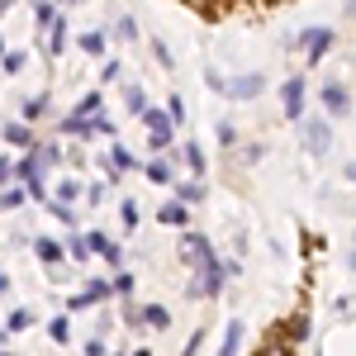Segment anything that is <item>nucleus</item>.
Masks as SVG:
<instances>
[{
  "instance_id": "f257e3e1",
  "label": "nucleus",
  "mask_w": 356,
  "mask_h": 356,
  "mask_svg": "<svg viewBox=\"0 0 356 356\" xmlns=\"http://www.w3.org/2000/svg\"><path fill=\"white\" fill-rule=\"evenodd\" d=\"M181 261H186V271H204L209 261H214V247L204 233H181Z\"/></svg>"
},
{
  "instance_id": "f03ea898",
  "label": "nucleus",
  "mask_w": 356,
  "mask_h": 356,
  "mask_svg": "<svg viewBox=\"0 0 356 356\" xmlns=\"http://www.w3.org/2000/svg\"><path fill=\"white\" fill-rule=\"evenodd\" d=\"M223 290V261L214 257L204 271H195L191 280H186V295H195V300H209V295H219Z\"/></svg>"
},
{
  "instance_id": "7ed1b4c3",
  "label": "nucleus",
  "mask_w": 356,
  "mask_h": 356,
  "mask_svg": "<svg viewBox=\"0 0 356 356\" xmlns=\"http://www.w3.org/2000/svg\"><path fill=\"white\" fill-rule=\"evenodd\" d=\"M300 134H304V143H309V152H314V157H323V152L332 147L328 119H300Z\"/></svg>"
},
{
  "instance_id": "20e7f679",
  "label": "nucleus",
  "mask_w": 356,
  "mask_h": 356,
  "mask_svg": "<svg viewBox=\"0 0 356 356\" xmlns=\"http://www.w3.org/2000/svg\"><path fill=\"white\" fill-rule=\"evenodd\" d=\"M323 110H328L332 119H347V114H352V90H347V81L323 86Z\"/></svg>"
},
{
  "instance_id": "39448f33",
  "label": "nucleus",
  "mask_w": 356,
  "mask_h": 356,
  "mask_svg": "<svg viewBox=\"0 0 356 356\" xmlns=\"http://www.w3.org/2000/svg\"><path fill=\"white\" fill-rule=\"evenodd\" d=\"M261 76H257V72H247V76H233V81H223L219 90L223 95H228V100H252V95H261Z\"/></svg>"
},
{
  "instance_id": "423d86ee",
  "label": "nucleus",
  "mask_w": 356,
  "mask_h": 356,
  "mask_svg": "<svg viewBox=\"0 0 356 356\" xmlns=\"http://www.w3.org/2000/svg\"><path fill=\"white\" fill-rule=\"evenodd\" d=\"M300 43H304V53H309V62H318V57L337 43V33H332V29H304Z\"/></svg>"
},
{
  "instance_id": "0eeeda50",
  "label": "nucleus",
  "mask_w": 356,
  "mask_h": 356,
  "mask_svg": "<svg viewBox=\"0 0 356 356\" xmlns=\"http://www.w3.org/2000/svg\"><path fill=\"white\" fill-rule=\"evenodd\" d=\"M143 124H147V143L152 147H166L171 143V124H166L162 110H143Z\"/></svg>"
},
{
  "instance_id": "6e6552de",
  "label": "nucleus",
  "mask_w": 356,
  "mask_h": 356,
  "mask_svg": "<svg viewBox=\"0 0 356 356\" xmlns=\"http://www.w3.org/2000/svg\"><path fill=\"white\" fill-rule=\"evenodd\" d=\"M280 100H285V119H295V124H300V119H304V81H300V76H295V81H285Z\"/></svg>"
},
{
  "instance_id": "1a4fd4ad",
  "label": "nucleus",
  "mask_w": 356,
  "mask_h": 356,
  "mask_svg": "<svg viewBox=\"0 0 356 356\" xmlns=\"http://www.w3.org/2000/svg\"><path fill=\"white\" fill-rule=\"evenodd\" d=\"M157 219H162L166 228H186V204H176V200H166L162 209H157Z\"/></svg>"
},
{
  "instance_id": "9d476101",
  "label": "nucleus",
  "mask_w": 356,
  "mask_h": 356,
  "mask_svg": "<svg viewBox=\"0 0 356 356\" xmlns=\"http://www.w3.org/2000/svg\"><path fill=\"white\" fill-rule=\"evenodd\" d=\"M238 347H243V323L233 318V323H228V332H223V347H219V356H238Z\"/></svg>"
},
{
  "instance_id": "9b49d317",
  "label": "nucleus",
  "mask_w": 356,
  "mask_h": 356,
  "mask_svg": "<svg viewBox=\"0 0 356 356\" xmlns=\"http://www.w3.org/2000/svg\"><path fill=\"white\" fill-rule=\"evenodd\" d=\"M176 162H186L191 171H204V152H200V143H186V147L176 152Z\"/></svg>"
},
{
  "instance_id": "f8f14e48",
  "label": "nucleus",
  "mask_w": 356,
  "mask_h": 356,
  "mask_svg": "<svg viewBox=\"0 0 356 356\" xmlns=\"http://www.w3.org/2000/svg\"><path fill=\"white\" fill-rule=\"evenodd\" d=\"M5 143H15V147H29V143H33V129H29V124H5Z\"/></svg>"
},
{
  "instance_id": "ddd939ff",
  "label": "nucleus",
  "mask_w": 356,
  "mask_h": 356,
  "mask_svg": "<svg viewBox=\"0 0 356 356\" xmlns=\"http://www.w3.org/2000/svg\"><path fill=\"white\" fill-rule=\"evenodd\" d=\"M176 195H181L176 204H200V200H204V186H200V181H181V186H176Z\"/></svg>"
},
{
  "instance_id": "4468645a",
  "label": "nucleus",
  "mask_w": 356,
  "mask_h": 356,
  "mask_svg": "<svg viewBox=\"0 0 356 356\" xmlns=\"http://www.w3.org/2000/svg\"><path fill=\"white\" fill-rule=\"evenodd\" d=\"M57 129H62V134H72V138H90V119H76V114H67Z\"/></svg>"
},
{
  "instance_id": "2eb2a0df",
  "label": "nucleus",
  "mask_w": 356,
  "mask_h": 356,
  "mask_svg": "<svg viewBox=\"0 0 356 356\" xmlns=\"http://www.w3.org/2000/svg\"><path fill=\"white\" fill-rule=\"evenodd\" d=\"M33 252H38V257H43L48 266H57V261H62V247H57L53 238H38V243H33Z\"/></svg>"
},
{
  "instance_id": "dca6fc26",
  "label": "nucleus",
  "mask_w": 356,
  "mask_h": 356,
  "mask_svg": "<svg viewBox=\"0 0 356 356\" xmlns=\"http://www.w3.org/2000/svg\"><path fill=\"white\" fill-rule=\"evenodd\" d=\"M110 157H114V166H110V181H114V176H119V171H129V166H138V162H134V152H129V147H114Z\"/></svg>"
},
{
  "instance_id": "f3484780",
  "label": "nucleus",
  "mask_w": 356,
  "mask_h": 356,
  "mask_svg": "<svg viewBox=\"0 0 356 356\" xmlns=\"http://www.w3.org/2000/svg\"><path fill=\"white\" fill-rule=\"evenodd\" d=\"M76 195H81L76 181H62V186H57V204H62V209H72V204H76Z\"/></svg>"
},
{
  "instance_id": "a211bd4d",
  "label": "nucleus",
  "mask_w": 356,
  "mask_h": 356,
  "mask_svg": "<svg viewBox=\"0 0 356 356\" xmlns=\"http://www.w3.org/2000/svg\"><path fill=\"white\" fill-rule=\"evenodd\" d=\"M81 243H86V252H95V257H105V247H110V238H105L100 228H90V233H86Z\"/></svg>"
},
{
  "instance_id": "6ab92c4d",
  "label": "nucleus",
  "mask_w": 356,
  "mask_h": 356,
  "mask_svg": "<svg viewBox=\"0 0 356 356\" xmlns=\"http://www.w3.org/2000/svg\"><path fill=\"white\" fill-rule=\"evenodd\" d=\"M124 105H129L134 114L147 110V100H143V86H124Z\"/></svg>"
},
{
  "instance_id": "aec40b11",
  "label": "nucleus",
  "mask_w": 356,
  "mask_h": 356,
  "mask_svg": "<svg viewBox=\"0 0 356 356\" xmlns=\"http://www.w3.org/2000/svg\"><path fill=\"white\" fill-rule=\"evenodd\" d=\"M48 114V95H33V100H24V119L33 124V119H43Z\"/></svg>"
},
{
  "instance_id": "412c9836",
  "label": "nucleus",
  "mask_w": 356,
  "mask_h": 356,
  "mask_svg": "<svg viewBox=\"0 0 356 356\" xmlns=\"http://www.w3.org/2000/svg\"><path fill=\"white\" fill-rule=\"evenodd\" d=\"M81 48H86V53H95V57H100V53H105V33H100V29H90V33L81 38Z\"/></svg>"
},
{
  "instance_id": "4be33fe9",
  "label": "nucleus",
  "mask_w": 356,
  "mask_h": 356,
  "mask_svg": "<svg viewBox=\"0 0 356 356\" xmlns=\"http://www.w3.org/2000/svg\"><path fill=\"white\" fill-rule=\"evenodd\" d=\"M166 124H186V100H181V95H171V105H166Z\"/></svg>"
},
{
  "instance_id": "5701e85b",
  "label": "nucleus",
  "mask_w": 356,
  "mask_h": 356,
  "mask_svg": "<svg viewBox=\"0 0 356 356\" xmlns=\"http://www.w3.org/2000/svg\"><path fill=\"white\" fill-rule=\"evenodd\" d=\"M143 323H152V328H166L171 318H166V309H157V304H147V309H143Z\"/></svg>"
},
{
  "instance_id": "b1692460",
  "label": "nucleus",
  "mask_w": 356,
  "mask_h": 356,
  "mask_svg": "<svg viewBox=\"0 0 356 356\" xmlns=\"http://www.w3.org/2000/svg\"><path fill=\"white\" fill-rule=\"evenodd\" d=\"M147 181H171V162H147Z\"/></svg>"
},
{
  "instance_id": "393cba45",
  "label": "nucleus",
  "mask_w": 356,
  "mask_h": 356,
  "mask_svg": "<svg viewBox=\"0 0 356 356\" xmlns=\"http://www.w3.org/2000/svg\"><path fill=\"white\" fill-rule=\"evenodd\" d=\"M53 342H67V337H72V318H53Z\"/></svg>"
},
{
  "instance_id": "a878e982",
  "label": "nucleus",
  "mask_w": 356,
  "mask_h": 356,
  "mask_svg": "<svg viewBox=\"0 0 356 356\" xmlns=\"http://www.w3.org/2000/svg\"><path fill=\"white\" fill-rule=\"evenodd\" d=\"M15 204H24V191L19 186H10V191L0 195V209H15Z\"/></svg>"
},
{
  "instance_id": "bb28decb",
  "label": "nucleus",
  "mask_w": 356,
  "mask_h": 356,
  "mask_svg": "<svg viewBox=\"0 0 356 356\" xmlns=\"http://www.w3.org/2000/svg\"><path fill=\"white\" fill-rule=\"evenodd\" d=\"M33 19H38L43 29H53L57 24V10H53V5H38V10H33Z\"/></svg>"
},
{
  "instance_id": "cd10ccee",
  "label": "nucleus",
  "mask_w": 356,
  "mask_h": 356,
  "mask_svg": "<svg viewBox=\"0 0 356 356\" xmlns=\"http://www.w3.org/2000/svg\"><path fill=\"white\" fill-rule=\"evenodd\" d=\"M29 323H33V318H29V309H15V314H10V332H24Z\"/></svg>"
},
{
  "instance_id": "c85d7f7f",
  "label": "nucleus",
  "mask_w": 356,
  "mask_h": 356,
  "mask_svg": "<svg viewBox=\"0 0 356 356\" xmlns=\"http://www.w3.org/2000/svg\"><path fill=\"white\" fill-rule=\"evenodd\" d=\"M95 110H100V95H86V100H81L72 114H76V119H86V114H95Z\"/></svg>"
},
{
  "instance_id": "c756f323",
  "label": "nucleus",
  "mask_w": 356,
  "mask_h": 356,
  "mask_svg": "<svg viewBox=\"0 0 356 356\" xmlns=\"http://www.w3.org/2000/svg\"><path fill=\"white\" fill-rule=\"evenodd\" d=\"M261 356H295V347H290V342H285V337H275L271 347H266V352Z\"/></svg>"
},
{
  "instance_id": "7c9ffc66",
  "label": "nucleus",
  "mask_w": 356,
  "mask_h": 356,
  "mask_svg": "<svg viewBox=\"0 0 356 356\" xmlns=\"http://www.w3.org/2000/svg\"><path fill=\"white\" fill-rule=\"evenodd\" d=\"M86 200H90V204H100V200H105V195H110V186H105V181H95V186H90V191H81Z\"/></svg>"
},
{
  "instance_id": "2f4dec72",
  "label": "nucleus",
  "mask_w": 356,
  "mask_h": 356,
  "mask_svg": "<svg viewBox=\"0 0 356 356\" xmlns=\"http://www.w3.org/2000/svg\"><path fill=\"white\" fill-rule=\"evenodd\" d=\"M124 318H129L134 328H143V304H124Z\"/></svg>"
},
{
  "instance_id": "473e14b6",
  "label": "nucleus",
  "mask_w": 356,
  "mask_h": 356,
  "mask_svg": "<svg viewBox=\"0 0 356 356\" xmlns=\"http://www.w3.org/2000/svg\"><path fill=\"white\" fill-rule=\"evenodd\" d=\"M134 33H138L134 19H119V24H114V38H134Z\"/></svg>"
},
{
  "instance_id": "72a5a7b5",
  "label": "nucleus",
  "mask_w": 356,
  "mask_h": 356,
  "mask_svg": "<svg viewBox=\"0 0 356 356\" xmlns=\"http://www.w3.org/2000/svg\"><path fill=\"white\" fill-rule=\"evenodd\" d=\"M114 290H119V295H129V290H134V275L119 271V275H114Z\"/></svg>"
},
{
  "instance_id": "f704fd0d",
  "label": "nucleus",
  "mask_w": 356,
  "mask_h": 356,
  "mask_svg": "<svg viewBox=\"0 0 356 356\" xmlns=\"http://www.w3.org/2000/svg\"><path fill=\"white\" fill-rule=\"evenodd\" d=\"M119 214H124V223L134 228V223H138V204H134V200H124V209H119Z\"/></svg>"
},
{
  "instance_id": "c9c22d12",
  "label": "nucleus",
  "mask_w": 356,
  "mask_h": 356,
  "mask_svg": "<svg viewBox=\"0 0 356 356\" xmlns=\"http://www.w3.org/2000/svg\"><path fill=\"white\" fill-rule=\"evenodd\" d=\"M219 143H223V147H233V143H238V134H233V124H219Z\"/></svg>"
},
{
  "instance_id": "e433bc0d",
  "label": "nucleus",
  "mask_w": 356,
  "mask_h": 356,
  "mask_svg": "<svg viewBox=\"0 0 356 356\" xmlns=\"http://www.w3.org/2000/svg\"><path fill=\"white\" fill-rule=\"evenodd\" d=\"M67 252H72L76 261H86V257H90V252H86V243H81V238H72V243H67Z\"/></svg>"
},
{
  "instance_id": "4c0bfd02",
  "label": "nucleus",
  "mask_w": 356,
  "mask_h": 356,
  "mask_svg": "<svg viewBox=\"0 0 356 356\" xmlns=\"http://www.w3.org/2000/svg\"><path fill=\"white\" fill-rule=\"evenodd\" d=\"M24 62H29L24 53H10V57H5V72H19V67H24Z\"/></svg>"
},
{
  "instance_id": "58836bf2",
  "label": "nucleus",
  "mask_w": 356,
  "mask_h": 356,
  "mask_svg": "<svg viewBox=\"0 0 356 356\" xmlns=\"http://www.w3.org/2000/svg\"><path fill=\"white\" fill-rule=\"evenodd\" d=\"M105 352H110V347H105L100 337H90V342H86V356H105Z\"/></svg>"
},
{
  "instance_id": "ea45409f",
  "label": "nucleus",
  "mask_w": 356,
  "mask_h": 356,
  "mask_svg": "<svg viewBox=\"0 0 356 356\" xmlns=\"http://www.w3.org/2000/svg\"><path fill=\"white\" fill-rule=\"evenodd\" d=\"M200 342H204V332H195V337H191V347H186L181 356H195V347H200Z\"/></svg>"
},
{
  "instance_id": "a19ab883",
  "label": "nucleus",
  "mask_w": 356,
  "mask_h": 356,
  "mask_svg": "<svg viewBox=\"0 0 356 356\" xmlns=\"http://www.w3.org/2000/svg\"><path fill=\"white\" fill-rule=\"evenodd\" d=\"M10 176H15V166H10V162H0V181H10Z\"/></svg>"
},
{
  "instance_id": "79ce46f5",
  "label": "nucleus",
  "mask_w": 356,
  "mask_h": 356,
  "mask_svg": "<svg viewBox=\"0 0 356 356\" xmlns=\"http://www.w3.org/2000/svg\"><path fill=\"white\" fill-rule=\"evenodd\" d=\"M5 290H10V275H0V295H5Z\"/></svg>"
},
{
  "instance_id": "37998d69",
  "label": "nucleus",
  "mask_w": 356,
  "mask_h": 356,
  "mask_svg": "<svg viewBox=\"0 0 356 356\" xmlns=\"http://www.w3.org/2000/svg\"><path fill=\"white\" fill-rule=\"evenodd\" d=\"M0 347H5V328H0Z\"/></svg>"
},
{
  "instance_id": "c03bdc74",
  "label": "nucleus",
  "mask_w": 356,
  "mask_h": 356,
  "mask_svg": "<svg viewBox=\"0 0 356 356\" xmlns=\"http://www.w3.org/2000/svg\"><path fill=\"white\" fill-rule=\"evenodd\" d=\"M0 53H5V38H0Z\"/></svg>"
},
{
  "instance_id": "a18cd8bd",
  "label": "nucleus",
  "mask_w": 356,
  "mask_h": 356,
  "mask_svg": "<svg viewBox=\"0 0 356 356\" xmlns=\"http://www.w3.org/2000/svg\"><path fill=\"white\" fill-rule=\"evenodd\" d=\"M134 356H147V352H134Z\"/></svg>"
}]
</instances>
